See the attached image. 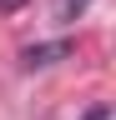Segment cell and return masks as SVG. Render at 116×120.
Wrapping results in <instances>:
<instances>
[{"label": "cell", "mask_w": 116, "mask_h": 120, "mask_svg": "<svg viewBox=\"0 0 116 120\" xmlns=\"http://www.w3.org/2000/svg\"><path fill=\"white\" fill-rule=\"evenodd\" d=\"M86 120H106V105H96V110H91V115H86Z\"/></svg>", "instance_id": "obj_4"}, {"label": "cell", "mask_w": 116, "mask_h": 120, "mask_svg": "<svg viewBox=\"0 0 116 120\" xmlns=\"http://www.w3.org/2000/svg\"><path fill=\"white\" fill-rule=\"evenodd\" d=\"M25 0H0V15H10V10H20Z\"/></svg>", "instance_id": "obj_3"}, {"label": "cell", "mask_w": 116, "mask_h": 120, "mask_svg": "<svg viewBox=\"0 0 116 120\" xmlns=\"http://www.w3.org/2000/svg\"><path fill=\"white\" fill-rule=\"evenodd\" d=\"M66 55H71V40H46V45H25L20 65L25 70H46V65H56V60H66Z\"/></svg>", "instance_id": "obj_1"}, {"label": "cell", "mask_w": 116, "mask_h": 120, "mask_svg": "<svg viewBox=\"0 0 116 120\" xmlns=\"http://www.w3.org/2000/svg\"><path fill=\"white\" fill-rule=\"evenodd\" d=\"M86 5H91V0H56V20H61V25H76L86 15Z\"/></svg>", "instance_id": "obj_2"}]
</instances>
